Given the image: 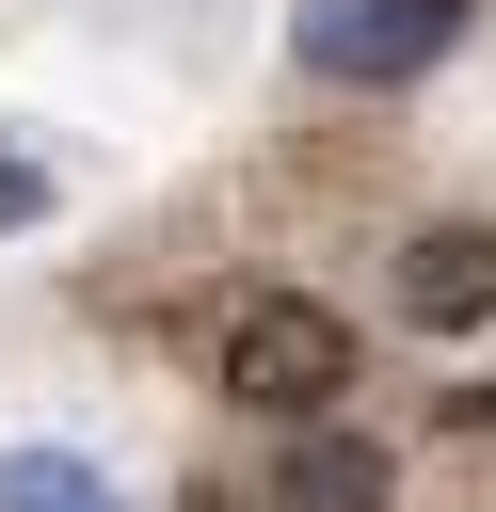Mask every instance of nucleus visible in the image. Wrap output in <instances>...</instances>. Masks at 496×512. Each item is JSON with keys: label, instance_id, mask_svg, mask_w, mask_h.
Returning a JSON list of instances; mask_svg holds the SVG:
<instances>
[{"label": "nucleus", "instance_id": "nucleus-5", "mask_svg": "<svg viewBox=\"0 0 496 512\" xmlns=\"http://www.w3.org/2000/svg\"><path fill=\"white\" fill-rule=\"evenodd\" d=\"M0 512H112V496H96V464H64V448H16V464H0Z\"/></svg>", "mask_w": 496, "mask_h": 512}, {"label": "nucleus", "instance_id": "nucleus-1", "mask_svg": "<svg viewBox=\"0 0 496 512\" xmlns=\"http://www.w3.org/2000/svg\"><path fill=\"white\" fill-rule=\"evenodd\" d=\"M336 384H352V320L320 304V288H256V304H224V400H256V416H336Z\"/></svg>", "mask_w": 496, "mask_h": 512}, {"label": "nucleus", "instance_id": "nucleus-7", "mask_svg": "<svg viewBox=\"0 0 496 512\" xmlns=\"http://www.w3.org/2000/svg\"><path fill=\"white\" fill-rule=\"evenodd\" d=\"M448 416H496V384H464V400H448Z\"/></svg>", "mask_w": 496, "mask_h": 512}, {"label": "nucleus", "instance_id": "nucleus-6", "mask_svg": "<svg viewBox=\"0 0 496 512\" xmlns=\"http://www.w3.org/2000/svg\"><path fill=\"white\" fill-rule=\"evenodd\" d=\"M32 192H48V176H32V160H0V224H16V208H32Z\"/></svg>", "mask_w": 496, "mask_h": 512}, {"label": "nucleus", "instance_id": "nucleus-8", "mask_svg": "<svg viewBox=\"0 0 496 512\" xmlns=\"http://www.w3.org/2000/svg\"><path fill=\"white\" fill-rule=\"evenodd\" d=\"M192 512H256V496H224V480H208V496H192Z\"/></svg>", "mask_w": 496, "mask_h": 512}, {"label": "nucleus", "instance_id": "nucleus-4", "mask_svg": "<svg viewBox=\"0 0 496 512\" xmlns=\"http://www.w3.org/2000/svg\"><path fill=\"white\" fill-rule=\"evenodd\" d=\"M272 512H384V448L336 432V416H304L288 464H272Z\"/></svg>", "mask_w": 496, "mask_h": 512}, {"label": "nucleus", "instance_id": "nucleus-2", "mask_svg": "<svg viewBox=\"0 0 496 512\" xmlns=\"http://www.w3.org/2000/svg\"><path fill=\"white\" fill-rule=\"evenodd\" d=\"M464 32V0H304V80H352V96H384V80H416L432 48Z\"/></svg>", "mask_w": 496, "mask_h": 512}, {"label": "nucleus", "instance_id": "nucleus-3", "mask_svg": "<svg viewBox=\"0 0 496 512\" xmlns=\"http://www.w3.org/2000/svg\"><path fill=\"white\" fill-rule=\"evenodd\" d=\"M400 320H416V336H480V320H496V224H432V240L400 256Z\"/></svg>", "mask_w": 496, "mask_h": 512}]
</instances>
